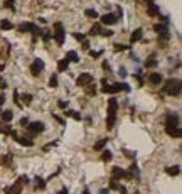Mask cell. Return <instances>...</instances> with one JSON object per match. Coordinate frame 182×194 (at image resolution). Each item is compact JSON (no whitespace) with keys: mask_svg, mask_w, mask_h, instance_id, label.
<instances>
[{"mask_svg":"<svg viewBox=\"0 0 182 194\" xmlns=\"http://www.w3.org/2000/svg\"><path fill=\"white\" fill-rule=\"evenodd\" d=\"M116 110H118V101H116V98H110V100H108V116H106V128H113L115 122H116Z\"/></svg>","mask_w":182,"mask_h":194,"instance_id":"cell-1","label":"cell"},{"mask_svg":"<svg viewBox=\"0 0 182 194\" xmlns=\"http://www.w3.org/2000/svg\"><path fill=\"white\" fill-rule=\"evenodd\" d=\"M164 91L167 94H170V96H177V94H181V79H167L165 81V86H164Z\"/></svg>","mask_w":182,"mask_h":194,"instance_id":"cell-2","label":"cell"},{"mask_svg":"<svg viewBox=\"0 0 182 194\" xmlns=\"http://www.w3.org/2000/svg\"><path fill=\"white\" fill-rule=\"evenodd\" d=\"M19 32H32V36L34 37L42 36L41 29H39L37 26H34V24H31V22H24V24H20V26H19Z\"/></svg>","mask_w":182,"mask_h":194,"instance_id":"cell-3","label":"cell"},{"mask_svg":"<svg viewBox=\"0 0 182 194\" xmlns=\"http://www.w3.org/2000/svg\"><path fill=\"white\" fill-rule=\"evenodd\" d=\"M64 27L61 22H56L54 24V41L57 42V46H63L64 44Z\"/></svg>","mask_w":182,"mask_h":194,"instance_id":"cell-4","label":"cell"},{"mask_svg":"<svg viewBox=\"0 0 182 194\" xmlns=\"http://www.w3.org/2000/svg\"><path fill=\"white\" fill-rule=\"evenodd\" d=\"M44 130H46V127H44L42 122H32V123L27 125V132H29V135L31 137L37 135V133H42Z\"/></svg>","mask_w":182,"mask_h":194,"instance_id":"cell-5","label":"cell"},{"mask_svg":"<svg viewBox=\"0 0 182 194\" xmlns=\"http://www.w3.org/2000/svg\"><path fill=\"white\" fill-rule=\"evenodd\" d=\"M181 116L179 113H167L165 115V127H179Z\"/></svg>","mask_w":182,"mask_h":194,"instance_id":"cell-6","label":"cell"},{"mask_svg":"<svg viewBox=\"0 0 182 194\" xmlns=\"http://www.w3.org/2000/svg\"><path fill=\"white\" fill-rule=\"evenodd\" d=\"M111 176L115 179V181H118V179H132V174L130 172H126V171H123V169H120V167H113V171H111Z\"/></svg>","mask_w":182,"mask_h":194,"instance_id":"cell-7","label":"cell"},{"mask_svg":"<svg viewBox=\"0 0 182 194\" xmlns=\"http://www.w3.org/2000/svg\"><path fill=\"white\" fill-rule=\"evenodd\" d=\"M76 83H78V86H88V84L93 83V74H89V73L79 74L78 79H76Z\"/></svg>","mask_w":182,"mask_h":194,"instance_id":"cell-8","label":"cell"},{"mask_svg":"<svg viewBox=\"0 0 182 194\" xmlns=\"http://www.w3.org/2000/svg\"><path fill=\"white\" fill-rule=\"evenodd\" d=\"M44 68H46L44 61H42V59H36V61L31 64V73H32V76H37V74L41 73Z\"/></svg>","mask_w":182,"mask_h":194,"instance_id":"cell-9","label":"cell"},{"mask_svg":"<svg viewBox=\"0 0 182 194\" xmlns=\"http://www.w3.org/2000/svg\"><path fill=\"white\" fill-rule=\"evenodd\" d=\"M118 91H126V93H128V91H130V86L126 83H115V84L110 86L108 93H118Z\"/></svg>","mask_w":182,"mask_h":194,"instance_id":"cell-10","label":"cell"},{"mask_svg":"<svg viewBox=\"0 0 182 194\" xmlns=\"http://www.w3.org/2000/svg\"><path fill=\"white\" fill-rule=\"evenodd\" d=\"M116 22H118V17L115 15V14H105L101 17V24H105V26H113Z\"/></svg>","mask_w":182,"mask_h":194,"instance_id":"cell-11","label":"cell"},{"mask_svg":"<svg viewBox=\"0 0 182 194\" xmlns=\"http://www.w3.org/2000/svg\"><path fill=\"white\" fill-rule=\"evenodd\" d=\"M165 133H167L169 137H175V138H181L182 130H181V127H165Z\"/></svg>","mask_w":182,"mask_h":194,"instance_id":"cell-12","label":"cell"},{"mask_svg":"<svg viewBox=\"0 0 182 194\" xmlns=\"http://www.w3.org/2000/svg\"><path fill=\"white\" fill-rule=\"evenodd\" d=\"M143 37V31L142 29H135V31L132 32V36H130V42L132 44H135V42H138Z\"/></svg>","mask_w":182,"mask_h":194,"instance_id":"cell-13","label":"cell"},{"mask_svg":"<svg viewBox=\"0 0 182 194\" xmlns=\"http://www.w3.org/2000/svg\"><path fill=\"white\" fill-rule=\"evenodd\" d=\"M20 145H24V147H32L34 145V140H32L31 137H17L15 138Z\"/></svg>","mask_w":182,"mask_h":194,"instance_id":"cell-14","label":"cell"},{"mask_svg":"<svg viewBox=\"0 0 182 194\" xmlns=\"http://www.w3.org/2000/svg\"><path fill=\"white\" fill-rule=\"evenodd\" d=\"M147 14L148 15H152V17H155V15H160V10H159V7L152 2V4H148L147 5Z\"/></svg>","mask_w":182,"mask_h":194,"instance_id":"cell-15","label":"cell"},{"mask_svg":"<svg viewBox=\"0 0 182 194\" xmlns=\"http://www.w3.org/2000/svg\"><path fill=\"white\" fill-rule=\"evenodd\" d=\"M5 193H7V194H20V193H22V184L19 182V181H17V182L14 184L12 187L5 189Z\"/></svg>","mask_w":182,"mask_h":194,"instance_id":"cell-16","label":"cell"},{"mask_svg":"<svg viewBox=\"0 0 182 194\" xmlns=\"http://www.w3.org/2000/svg\"><path fill=\"white\" fill-rule=\"evenodd\" d=\"M148 81H150L152 84H160L162 81H164V78H162L160 73H150V76H148Z\"/></svg>","mask_w":182,"mask_h":194,"instance_id":"cell-17","label":"cell"},{"mask_svg":"<svg viewBox=\"0 0 182 194\" xmlns=\"http://www.w3.org/2000/svg\"><path fill=\"white\" fill-rule=\"evenodd\" d=\"M0 118H2V122H4V123H9V122L14 120V113H12L10 110H4L2 113H0Z\"/></svg>","mask_w":182,"mask_h":194,"instance_id":"cell-18","label":"cell"},{"mask_svg":"<svg viewBox=\"0 0 182 194\" xmlns=\"http://www.w3.org/2000/svg\"><path fill=\"white\" fill-rule=\"evenodd\" d=\"M69 68V61L66 58L64 59H59V61H57V71H59V73H64V71H66V69Z\"/></svg>","mask_w":182,"mask_h":194,"instance_id":"cell-19","label":"cell"},{"mask_svg":"<svg viewBox=\"0 0 182 194\" xmlns=\"http://www.w3.org/2000/svg\"><path fill=\"white\" fill-rule=\"evenodd\" d=\"M153 31L159 32V36H169V31H167V27L164 24H155L153 26Z\"/></svg>","mask_w":182,"mask_h":194,"instance_id":"cell-20","label":"cell"},{"mask_svg":"<svg viewBox=\"0 0 182 194\" xmlns=\"http://www.w3.org/2000/svg\"><path fill=\"white\" fill-rule=\"evenodd\" d=\"M66 59H68L69 63H79V56L76 51H69L68 54H66Z\"/></svg>","mask_w":182,"mask_h":194,"instance_id":"cell-21","label":"cell"},{"mask_svg":"<svg viewBox=\"0 0 182 194\" xmlns=\"http://www.w3.org/2000/svg\"><path fill=\"white\" fill-rule=\"evenodd\" d=\"M165 172L169 174V176H179V174H181V169H179V165H170V167L165 169Z\"/></svg>","mask_w":182,"mask_h":194,"instance_id":"cell-22","label":"cell"},{"mask_svg":"<svg viewBox=\"0 0 182 194\" xmlns=\"http://www.w3.org/2000/svg\"><path fill=\"white\" fill-rule=\"evenodd\" d=\"M12 27H14L12 26V22L7 20V19H4V20L0 22V29H2V31H10Z\"/></svg>","mask_w":182,"mask_h":194,"instance_id":"cell-23","label":"cell"},{"mask_svg":"<svg viewBox=\"0 0 182 194\" xmlns=\"http://www.w3.org/2000/svg\"><path fill=\"white\" fill-rule=\"evenodd\" d=\"M101 32V24H94L91 29H89V36H98Z\"/></svg>","mask_w":182,"mask_h":194,"instance_id":"cell-24","label":"cell"},{"mask_svg":"<svg viewBox=\"0 0 182 194\" xmlns=\"http://www.w3.org/2000/svg\"><path fill=\"white\" fill-rule=\"evenodd\" d=\"M12 132V127L5 125V123H0V133H4V135H10Z\"/></svg>","mask_w":182,"mask_h":194,"instance_id":"cell-25","label":"cell"},{"mask_svg":"<svg viewBox=\"0 0 182 194\" xmlns=\"http://www.w3.org/2000/svg\"><path fill=\"white\" fill-rule=\"evenodd\" d=\"M106 142H108V138H101V140H98L96 142V143H94V150H101V149L105 147V145H106Z\"/></svg>","mask_w":182,"mask_h":194,"instance_id":"cell-26","label":"cell"},{"mask_svg":"<svg viewBox=\"0 0 182 194\" xmlns=\"http://www.w3.org/2000/svg\"><path fill=\"white\" fill-rule=\"evenodd\" d=\"M84 15L89 17V19H96V17H98V12L94 10V9H86V10H84Z\"/></svg>","mask_w":182,"mask_h":194,"instance_id":"cell-27","label":"cell"},{"mask_svg":"<svg viewBox=\"0 0 182 194\" xmlns=\"http://www.w3.org/2000/svg\"><path fill=\"white\" fill-rule=\"evenodd\" d=\"M130 174L132 176L135 174V177H140V171H138V165H137V164H132L130 165Z\"/></svg>","mask_w":182,"mask_h":194,"instance_id":"cell-28","label":"cell"},{"mask_svg":"<svg viewBox=\"0 0 182 194\" xmlns=\"http://www.w3.org/2000/svg\"><path fill=\"white\" fill-rule=\"evenodd\" d=\"M157 64H159V61L153 58H150L148 61H145V68H157Z\"/></svg>","mask_w":182,"mask_h":194,"instance_id":"cell-29","label":"cell"},{"mask_svg":"<svg viewBox=\"0 0 182 194\" xmlns=\"http://www.w3.org/2000/svg\"><path fill=\"white\" fill-rule=\"evenodd\" d=\"M57 83H59L57 81V74H52L51 78H49V86L51 88H57Z\"/></svg>","mask_w":182,"mask_h":194,"instance_id":"cell-30","label":"cell"},{"mask_svg":"<svg viewBox=\"0 0 182 194\" xmlns=\"http://www.w3.org/2000/svg\"><path fill=\"white\" fill-rule=\"evenodd\" d=\"M36 181H37V182H36V187L37 189H41V191H42V189H46V181H44V179L37 177Z\"/></svg>","mask_w":182,"mask_h":194,"instance_id":"cell-31","label":"cell"},{"mask_svg":"<svg viewBox=\"0 0 182 194\" xmlns=\"http://www.w3.org/2000/svg\"><path fill=\"white\" fill-rule=\"evenodd\" d=\"M111 157H113V155H111V152H110V150H103V155H101V159H103L105 162H110V160H111Z\"/></svg>","mask_w":182,"mask_h":194,"instance_id":"cell-32","label":"cell"},{"mask_svg":"<svg viewBox=\"0 0 182 194\" xmlns=\"http://www.w3.org/2000/svg\"><path fill=\"white\" fill-rule=\"evenodd\" d=\"M51 37H52V34L49 31H42V41L44 42H49L51 41Z\"/></svg>","mask_w":182,"mask_h":194,"instance_id":"cell-33","label":"cell"},{"mask_svg":"<svg viewBox=\"0 0 182 194\" xmlns=\"http://www.w3.org/2000/svg\"><path fill=\"white\" fill-rule=\"evenodd\" d=\"M103 37H111L113 36V31H110V29H101V32H99Z\"/></svg>","mask_w":182,"mask_h":194,"instance_id":"cell-34","label":"cell"},{"mask_svg":"<svg viewBox=\"0 0 182 194\" xmlns=\"http://www.w3.org/2000/svg\"><path fill=\"white\" fill-rule=\"evenodd\" d=\"M14 101H15V105L19 106V108H22V103H20V100H19V91H14Z\"/></svg>","mask_w":182,"mask_h":194,"instance_id":"cell-35","label":"cell"},{"mask_svg":"<svg viewBox=\"0 0 182 194\" xmlns=\"http://www.w3.org/2000/svg\"><path fill=\"white\" fill-rule=\"evenodd\" d=\"M4 5H5L7 9H10V10H15V7H14V0H5Z\"/></svg>","mask_w":182,"mask_h":194,"instance_id":"cell-36","label":"cell"},{"mask_svg":"<svg viewBox=\"0 0 182 194\" xmlns=\"http://www.w3.org/2000/svg\"><path fill=\"white\" fill-rule=\"evenodd\" d=\"M130 46H125V44H115V51H126Z\"/></svg>","mask_w":182,"mask_h":194,"instance_id":"cell-37","label":"cell"},{"mask_svg":"<svg viewBox=\"0 0 182 194\" xmlns=\"http://www.w3.org/2000/svg\"><path fill=\"white\" fill-rule=\"evenodd\" d=\"M22 101H24L26 105H31V101H32V94H24V96H22Z\"/></svg>","mask_w":182,"mask_h":194,"instance_id":"cell-38","label":"cell"},{"mask_svg":"<svg viewBox=\"0 0 182 194\" xmlns=\"http://www.w3.org/2000/svg\"><path fill=\"white\" fill-rule=\"evenodd\" d=\"M12 160V154H9V155H5V157H2V164H5V165H9Z\"/></svg>","mask_w":182,"mask_h":194,"instance_id":"cell-39","label":"cell"},{"mask_svg":"<svg viewBox=\"0 0 182 194\" xmlns=\"http://www.w3.org/2000/svg\"><path fill=\"white\" fill-rule=\"evenodd\" d=\"M118 186H120V184L116 182L115 179H111V181H110V187H108V189H115V191H116V189H118Z\"/></svg>","mask_w":182,"mask_h":194,"instance_id":"cell-40","label":"cell"},{"mask_svg":"<svg viewBox=\"0 0 182 194\" xmlns=\"http://www.w3.org/2000/svg\"><path fill=\"white\" fill-rule=\"evenodd\" d=\"M101 54H103V51H89V56H91V58H99Z\"/></svg>","mask_w":182,"mask_h":194,"instance_id":"cell-41","label":"cell"},{"mask_svg":"<svg viewBox=\"0 0 182 194\" xmlns=\"http://www.w3.org/2000/svg\"><path fill=\"white\" fill-rule=\"evenodd\" d=\"M68 105H69L68 101H63V100L57 101V106H59V108H63V110H64V108H68Z\"/></svg>","mask_w":182,"mask_h":194,"instance_id":"cell-42","label":"cell"},{"mask_svg":"<svg viewBox=\"0 0 182 194\" xmlns=\"http://www.w3.org/2000/svg\"><path fill=\"white\" fill-rule=\"evenodd\" d=\"M19 182L20 184H29V177H27V176H20V177H19Z\"/></svg>","mask_w":182,"mask_h":194,"instance_id":"cell-43","label":"cell"},{"mask_svg":"<svg viewBox=\"0 0 182 194\" xmlns=\"http://www.w3.org/2000/svg\"><path fill=\"white\" fill-rule=\"evenodd\" d=\"M74 39H78V41L83 42L84 39H86V37H84V34H78V32H76V34H74Z\"/></svg>","mask_w":182,"mask_h":194,"instance_id":"cell-44","label":"cell"},{"mask_svg":"<svg viewBox=\"0 0 182 194\" xmlns=\"http://www.w3.org/2000/svg\"><path fill=\"white\" fill-rule=\"evenodd\" d=\"M71 116H73L74 120H78V122L83 118V116H81V113H78V111H73V115H71Z\"/></svg>","mask_w":182,"mask_h":194,"instance_id":"cell-45","label":"cell"},{"mask_svg":"<svg viewBox=\"0 0 182 194\" xmlns=\"http://www.w3.org/2000/svg\"><path fill=\"white\" fill-rule=\"evenodd\" d=\"M116 191H118V193H121V194H126V187H125V186H121V184L118 186V189H116Z\"/></svg>","mask_w":182,"mask_h":194,"instance_id":"cell-46","label":"cell"},{"mask_svg":"<svg viewBox=\"0 0 182 194\" xmlns=\"http://www.w3.org/2000/svg\"><path fill=\"white\" fill-rule=\"evenodd\" d=\"M86 93H88V94H96V88H94V84H93V88L86 89Z\"/></svg>","mask_w":182,"mask_h":194,"instance_id":"cell-47","label":"cell"},{"mask_svg":"<svg viewBox=\"0 0 182 194\" xmlns=\"http://www.w3.org/2000/svg\"><path fill=\"white\" fill-rule=\"evenodd\" d=\"M20 125H22V127H27V125H29V120H27L26 116H24V118H20Z\"/></svg>","mask_w":182,"mask_h":194,"instance_id":"cell-48","label":"cell"},{"mask_svg":"<svg viewBox=\"0 0 182 194\" xmlns=\"http://www.w3.org/2000/svg\"><path fill=\"white\" fill-rule=\"evenodd\" d=\"M125 155H126V157H130V159H135V154L130 152V150H125Z\"/></svg>","mask_w":182,"mask_h":194,"instance_id":"cell-49","label":"cell"},{"mask_svg":"<svg viewBox=\"0 0 182 194\" xmlns=\"http://www.w3.org/2000/svg\"><path fill=\"white\" fill-rule=\"evenodd\" d=\"M83 49H86V51H88V49H89V42L86 41V39H84V41H83Z\"/></svg>","mask_w":182,"mask_h":194,"instance_id":"cell-50","label":"cell"},{"mask_svg":"<svg viewBox=\"0 0 182 194\" xmlns=\"http://www.w3.org/2000/svg\"><path fill=\"white\" fill-rule=\"evenodd\" d=\"M52 116H54V120H57L59 123H64V120L61 118V116H57V115H52Z\"/></svg>","mask_w":182,"mask_h":194,"instance_id":"cell-51","label":"cell"},{"mask_svg":"<svg viewBox=\"0 0 182 194\" xmlns=\"http://www.w3.org/2000/svg\"><path fill=\"white\" fill-rule=\"evenodd\" d=\"M103 69H106V71H110V64L106 63V61H105V63H103Z\"/></svg>","mask_w":182,"mask_h":194,"instance_id":"cell-52","label":"cell"},{"mask_svg":"<svg viewBox=\"0 0 182 194\" xmlns=\"http://www.w3.org/2000/svg\"><path fill=\"white\" fill-rule=\"evenodd\" d=\"M4 103H5V96H4V94H0V105H4Z\"/></svg>","mask_w":182,"mask_h":194,"instance_id":"cell-53","label":"cell"},{"mask_svg":"<svg viewBox=\"0 0 182 194\" xmlns=\"http://www.w3.org/2000/svg\"><path fill=\"white\" fill-rule=\"evenodd\" d=\"M57 194H68V189H66V187H63V189H61V191H59Z\"/></svg>","mask_w":182,"mask_h":194,"instance_id":"cell-54","label":"cell"},{"mask_svg":"<svg viewBox=\"0 0 182 194\" xmlns=\"http://www.w3.org/2000/svg\"><path fill=\"white\" fill-rule=\"evenodd\" d=\"M120 74H121V76H126V71H125V68H121V69H120Z\"/></svg>","mask_w":182,"mask_h":194,"instance_id":"cell-55","label":"cell"},{"mask_svg":"<svg viewBox=\"0 0 182 194\" xmlns=\"http://www.w3.org/2000/svg\"><path fill=\"white\" fill-rule=\"evenodd\" d=\"M110 193V189H101V191H99V194H108Z\"/></svg>","mask_w":182,"mask_h":194,"instance_id":"cell-56","label":"cell"},{"mask_svg":"<svg viewBox=\"0 0 182 194\" xmlns=\"http://www.w3.org/2000/svg\"><path fill=\"white\" fill-rule=\"evenodd\" d=\"M64 115H66V116H71V115H73V110H68L66 113H64Z\"/></svg>","mask_w":182,"mask_h":194,"instance_id":"cell-57","label":"cell"},{"mask_svg":"<svg viewBox=\"0 0 182 194\" xmlns=\"http://www.w3.org/2000/svg\"><path fill=\"white\" fill-rule=\"evenodd\" d=\"M83 194H89V189H84V191H83Z\"/></svg>","mask_w":182,"mask_h":194,"instance_id":"cell-58","label":"cell"},{"mask_svg":"<svg viewBox=\"0 0 182 194\" xmlns=\"http://www.w3.org/2000/svg\"><path fill=\"white\" fill-rule=\"evenodd\" d=\"M4 69H5V66H4V64H2V66H0V71H4Z\"/></svg>","mask_w":182,"mask_h":194,"instance_id":"cell-59","label":"cell"},{"mask_svg":"<svg viewBox=\"0 0 182 194\" xmlns=\"http://www.w3.org/2000/svg\"><path fill=\"white\" fill-rule=\"evenodd\" d=\"M135 194H138V193H135Z\"/></svg>","mask_w":182,"mask_h":194,"instance_id":"cell-60","label":"cell"}]
</instances>
